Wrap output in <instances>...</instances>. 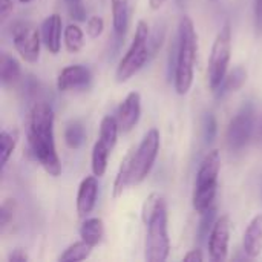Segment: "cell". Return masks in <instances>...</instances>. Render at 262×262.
<instances>
[{
    "label": "cell",
    "instance_id": "cell-8",
    "mask_svg": "<svg viewBox=\"0 0 262 262\" xmlns=\"http://www.w3.org/2000/svg\"><path fill=\"white\" fill-rule=\"evenodd\" d=\"M161 146V137L158 129L152 127L146 132L143 137L140 146L134 152V161H132V186L141 184L147 175L150 173L160 152Z\"/></svg>",
    "mask_w": 262,
    "mask_h": 262
},
{
    "label": "cell",
    "instance_id": "cell-9",
    "mask_svg": "<svg viewBox=\"0 0 262 262\" xmlns=\"http://www.w3.org/2000/svg\"><path fill=\"white\" fill-rule=\"evenodd\" d=\"M255 134V107L252 101H246L227 127V146L232 152L243 150Z\"/></svg>",
    "mask_w": 262,
    "mask_h": 262
},
{
    "label": "cell",
    "instance_id": "cell-24",
    "mask_svg": "<svg viewBox=\"0 0 262 262\" xmlns=\"http://www.w3.org/2000/svg\"><path fill=\"white\" fill-rule=\"evenodd\" d=\"M17 141H18V132L15 129L12 130H8V129H3L2 134H0V147H2V167L5 169L9 158L12 157L14 150H15V146H17Z\"/></svg>",
    "mask_w": 262,
    "mask_h": 262
},
{
    "label": "cell",
    "instance_id": "cell-28",
    "mask_svg": "<svg viewBox=\"0 0 262 262\" xmlns=\"http://www.w3.org/2000/svg\"><path fill=\"white\" fill-rule=\"evenodd\" d=\"M17 212V203L12 198H6L2 203L0 207V229H6L9 226V223L14 220V215Z\"/></svg>",
    "mask_w": 262,
    "mask_h": 262
},
{
    "label": "cell",
    "instance_id": "cell-35",
    "mask_svg": "<svg viewBox=\"0 0 262 262\" xmlns=\"http://www.w3.org/2000/svg\"><path fill=\"white\" fill-rule=\"evenodd\" d=\"M166 2H167V0H149V6H150V9L157 11V9L163 8Z\"/></svg>",
    "mask_w": 262,
    "mask_h": 262
},
{
    "label": "cell",
    "instance_id": "cell-1",
    "mask_svg": "<svg viewBox=\"0 0 262 262\" xmlns=\"http://www.w3.org/2000/svg\"><path fill=\"white\" fill-rule=\"evenodd\" d=\"M28 143L35 161L51 175L61 173V163L55 147L54 111L46 101H37L31 107L28 120Z\"/></svg>",
    "mask_w": 262,
    "mask_h": 262
},
{
    "label": "cell",
    "instance_id": "cell-15",
    "mask_svg": "<svg viewBox=\"0 0 262 262\" xmlns=\"http://www.w3.org/2000/svg\"><path fill=\"white\" fill-rule=\"evenodd\" d=\"M64 32L63 29V21L58 14H51L46 17L41 23V40L46 46V49L51 54H58L61 49V34Z\"/></svg>",
    "mask_w": 262,
    "mask_h": 262
},
{
    "label": "cell",
    "instance_id": "cell-36",
    "mask_svg": "<svg viewBox=\"0 0 262 262\" xmlns=\"http://www.w3.org/2000/svg\"><path fill=\"white\" fill-rule=\"evenodd\" d=\"M255 137H256V141L262 144V118H261V121H259V124H258V127H256Z\"/></svg>",
    "mask_w": 262,
    "mask_h": 262
},
{
    "label": "cell",
    "instance_id": "cell-16",
    "mask_svg": "<svg viewBox=\"0 0 262 262\" xmlns=\"http://www.w3.org/2000/svg\"><path fill=\"white\" fill-rule=\"evenodd\" d=\"M243 249L244 253L252 259L258 258L262 253V213L256 215L247 226L244 232Z\"/></svg>",
    "mask_w": 262,
    "mask_h": 262
},
{
    "label": "cell",
    "instance_id": "cell-2",
    "mask_svg": "<svg viewBox=\"0 0 262 262\" xmlns=\"http://www.w3.org/2000/svg\"><path fill=\"white\" fill-rule=\"evenodd\" d=\"M141 218L146 226V261L164 262L170 253V239L167 233V207L163 195L154 192L146 198Z\"/></svg>",
    "mask_w": 262,
    "mask_h": 262
},
{
    "label": "cell",
    "instance_id": "cell-32",
    "mask_svg": "<svg viewBox=\"0 0 262 262\" xmlns=\"http://www.w3.org/2000/svg\"><path fill=\"white\" fill-rule=\"evenodd\" d=\"M8 261L9 262H28L29 261V255L26 253L25 249H14L9 255H8Z\"/></svg>",
    "mask_w": 262,
    "mask_h": 262
},
{
    "label": "cell",
    "instance_id": "cell-5",
    "mask_svg": "<svg viewBox=\"0 0 262 262\" xmlns=\"http://www.w3.org/2000/svg\"><path fill=\"white\" fill-rule=\"evenodd\" d=\"M152 48H150V29L149 25L144 20H140L135 28V35L132 40V45L129 46L124 57L120 60L115 72V78L118 83H124L130 80L135 74H138L144 64L152 57Z\"/></svg>",
    "mask_w": 262,
    "mask_h": 262
},
{
    "label": "cell",
    "instance_id": "cell-13",
    "mask_svg": "<svg viewBox=\"0 0 262 262\" xmlns=\"http://www.w3.org/2000/svg\"><path fill=\"white\" fill-rule=\"evenodd\" d=\"M141 117V95L137 91H132L126 95L117 111V121L121 134L130 132L140 121Z\"/></svg>",
    "mask_w": 262,
    "mask_h": 262
},
{
    "label": "cell",
    "instance_id": "cell-14",
    "mask_svg": "<svg viewBox=\"0 0 262 262\" xmlns=\"http://www.w3.org/2000/svg\"><path fill=\"white\" fill-rule=\"evenodd\" d=\"M98 198V177L97 175H91L86 177L80 186H78V192H77V213L78 216L84 218L88 216L97 203Z\"/></svg>",
    "mask_w": 262,
    "mask_h": 262
},
{
    "label": "cell",
    "instance_id": "cell-3",
    "mask_svg": "<svg viewBox=\"0 0 262 262\" xmlns=\"http://www.w3.org/2000/svg\"><path fill=\"white\" fill-rule=\"evenodd\" d=\"M198 52V35L195 25L189 15L180 20L178 26V43L175 55V74L173 83L175 91L180 95L189 94L195 77V60Z\"/></svg>",
    "mask_w": 262,
    "mask_h": 262
},
{
    "label": "cell",
    "instance_id": "cell-6",
    "mask_svg": "<svg viewBox=\"0 0 262 262\" xmlns=\"http://www.w3.org/2000/svg\"><path fill=\"white\" fill-rule=\"evenodd\" d=\"M230 57H232V26H230V23H226L220 29V32L212 45L210 55H209L207 78H209L210 91L216 92L220 89V86L223 84V81L227 75Z\"/></svg>",
    "mask_w": 262,
    "mask_h": 262
},
{
    "label": "cell",
    "instance_id": "cell-20",
    "mask_svg": "<svg viewBox=\"0 0 262 262\" xmlns=\"http://www.w3.org/2000/svg\"><path fill=\"white\" fill-rule=\"evenodd\" d=\"M80 238L92 247L101 244L104 238V223L100 218H88L80 227Z\"/></svg>",
    "mask_w": 262,
    "mask_h": 262
},
{
    "label": "cell",
    "instance_id": "cell-23",
    "mask_svg": "<svg viewBox=\"0 0 262 262\" xmlns=\"http://www.w3.org/2000/svg\"><path fill=\"white\" fill-rule=\"evenodd\" d=\"M92 246L88 244L86 241H77L74 244H71L60 256L58 261L61 262H77V261H84L91 256L92 253Z\"/></svg>",
    "mask_w": 262,
    "mask_h": 262
},
{
    "label": "cell",
    "instance_id": "cell-37",
    "mask_svg": "<svg viewBox=\"0 0 262 262\" xmlns=\"http://www.w3.org/2000/svg\"><path fill=\"white\" fill-rule=\"evenodd\" d=\"M18 2H21V3H29V2H32V0H18Z\"/></svg>",
    "mask_w": 262,
    "mask_h": 262
},
{
    "label": "cell",
    "instance_id": "cell-27",
    "mask_svg": "<svg viewBox=\"0 0 262 262\" xmlns=\"http://www.w3.org/2000/svg\"><path fill=\"white\" fill-rule=\"evenodd\" d=\"M216 134H218V123H216V118H215V115H213L212 112H206L204 117H203V137H204L206 144L213 143Z\"/></svg>",
    "mask_w": 262,
    "mask_h": 262
},
{
    "label": "cell",
    "instance_id": "cell-7",
    "mask_svg": "<svg viewBox=\"0 0 262 262\" xmlns=\"http://www.w3.org/2000/svg\"><path fill=\"white\" fill-rule=\"evenodd\" d=\"M118 134H120V127H118L117 117L106 115L100 123V134L94 144L92 157H91L92 173L97 175L98 178L106 173L109 157L117 144Z\"/></svg>",
    "mask_w": 262,
    "mask_h": 262
},
{
    "label": "cell",
    "instance_id": "cell-18",
    "mask_svg": "<svg viewBox=\"0 0 262 262\" xmlns=\"http://www.w3.org/2000/svg\"><path fill=\"white\" fill-rule=\"evenodd\" d=\"M112 5V25L118 40H123L129 25V0H111Z\"/></svg>",
    "mask_w": 262,
    "mask_h": 262
},
{
    "label": "cell",
    "instance_id": "cell-4",
    "mask_svg": "<svg viewBox=\"0 0 262 262\" xmlns=\"http://www.w3.org/2000/svg\"><path fill=\"white\" fill-rule=\"evenodd\" d=\"M220 170H221V154L218 149H213L203 158L195 180L192 204L195 212L200 215L209 210L215 203L216 192H218Z\"/></svg>",
    "mask_w": 262,
    "mask_h": 262
},
{
    "label": "cell",
    "instance_id": "cell-22",
    "mask_svg": "<svg viewBox=\"0 0 262 262\" xmlns=\"http://www.w3.org/2000/svg\"><path fill=\"white\" fill-rule=\"evenodd\" d=\"M63 41L66 49L71 54H77L83 49L84 46V34L83 29L77 25V23H71L64 28L63 32Z\"/></svg>",
    "mask_w": 262,
    "mask_h": 262
},
{
    "label": "cell",
    "instance_id": "cell-19",
    "mask_svg": "<svg viewBox=\"0 0 262 262\" xmlns=\"http://www.w3.org/2000/svg\"><path fill=\"white\" fill-rule=\"evenodd\" d=\"M247 75H249V74H247V69H246L244 66H236V68H233V71L227 72V75H226L223 84H221L220 89L215 92L216 97H218V98H223V97H226V95H229V94H232V92H238V91L246 84Z\"/></svg>",
    "mask_w": 262,
    "mask_h": 262
},
{
    "label": "cell",
    "instance_id": "cell-25",
    "mask_svg": "<svg viewBox=\"0 0 262 262\" xmlns=\"http://www.w3.org/2000/svg\"><path fill=\"white\" fill-rule=\"evenodd\" d=\"M86 140V130L84 126L80 121H72L68 124L64 130V143L69 149H78L83 146Z\"/></svg>",
    "mask_w": 262,
    "mask_h": 262
},
{
    "label": "cell",
    "instance_id": "cell-26",
    "mask_svg": "<svg viewBox=\"0 0 262 262\" xmlns=\"http://www.w3.org/2000/svg\"><path fill=\"white\" fill-rule=\"evenodd\" d=\"M216 207L212 206L209 210L201 213V220H200V226H198V239L204 241L206 238H209L215 223H216Z\"/></svg>",
    "mask_w": 262,
    "mask_h": 262
},
{
    "label": "cell",
    "instance_id": "cell-34",
    "mask_svg": "<svg viewBox=\"0 0 262 262\" xmlns=\"http://www.w3.org/2000/svg\"><path fill=\"white\" fill-rule=\"evenodd\" d=\"M203 259H204V256H203L200 249H193V250H190V252H187L184 255V261L187 262H201Z\"/></svg>",
    "mask_w": 262,
    "mask_h": 262
},
{
    "label": "cell",
    "instance_id": "cell-11",
    "mask_svg": "<svg viewBox=\"0 0 262 262\" xmlns=\"http://www.w3.org/2000/svg\"><path fill=\"white\" fill-rule=\"evenodd\" d=\"M230 218L223 215L216 220L210 235H209V253L210 259L215 262H223L229 255V243H230Z\"/></svg>",
    "mask_w": 262,
    "mask_h": 262
},
{
    "label": "cell",
    "instance_id": "cell-17",
    "mask_svg": "<svg viewBox=\"0 0 262 262\" xmlns=\"http://www.w3.org/2000/svg\"><path fill=\"white\" fill-rule=\"evenodd\" d=\"M134 152L135 149H130L126 157L123 158L120 169L117 172L115 181H114V189H112V196L117 200L123 195L127 186H132V161H134Z\"/></svg>",
    "mask_w": 262,
    "mask_h": 262
},
{
    "label": "cell",
    "instance_id": "cell-29",
    "mask_svg": "<svg viewBox=\"0 0 262 262\" xmlns=\"http://www.w3.org/2000/svg\"><path fill=\"white\" fill-rule=\"evenodd\" d=\"M104 31V20L98 15H92L88 18L86 23V32L91 38H98Z\"/></svg>",
    "mask_w": 262,
    "mask_h": 262
},
{
    "label": "cell",
    "instance_id": "cell-31",
    "mask_svg": "<svg viewBox=\"0 0 262 262\" xmlns=\"http://www.w3.org/2000/svg\"><path fill=\"white\" fill-rule=\"evenodd\" d=\"M253 15H255V28L258 34H262V0H255Z\"/></svg>",
    "mask_w": 262,
    "mask_h": 262
},
{
    "label": "cell",
    "instance_id": "cell-10",
    "mask_svg": "<svg viewBox=\"0 0 262 262\" xmlns=\"http://www.w3.org/2000/svg\"><path fill=\"white\" fill-rule=\"evenodd\" d=\"M12 43L18 55L28 63H37L40 58V32L28 20H20L12 26Z\"/></svg>",
    "mask_w": 262,
    "mask_h": 262
},
{
    "label": "cell",
    "instance_id": "cell-12",
    "mask_svg": "<svg viewBox=\"0 0 262 262\" xmlns=\"http://www.w3.org/2000/svg\"><path fill=\"white\" fill-rule=\"evenodd\" d=\"M92 81V72L88 66L71 64L61 69L57 78V89L60 92L83 91L88 89Z\"/></svg>",
    "mask_w": 262,
    "mask_h": 262
},
{
    "label": "cell",
    "instance_id": "cell-38",
    "mask_svg": "<svg viewBox=\"0 0 262 262\" xmlns=\"http://www.w3.org/2000/svg\"><path fill=\"white\" fill-rule=\"evenodd\" d=\"M78 2H81V0H78Z\"/></svg>",
    "mask_w": 262,
    "mask_h": 262
},
{
    "label": "cell",
    "instance_id": "cell-30",
    "mask_svg": "<svg viewBox=\"0 0 262 262\" xmlns=\"http://www.w3.org/2000/svg\"><path fill=\"white\" fill-rule=\"evenodd\" d=\"M68 3H69V14H71L72 18L80 20V21L86 20V9H84L81 2H78V0H68Z\"/></svg>",
    "mask_w": 262,
    "mask_h": 262
},
{
    "label": "cell",
    "instance_id": "cell-33",
    "mask_svg": "<svg viewBox=\"0 0 262 262\" xmlns=\"http://www.w3.org/2000/svg\"><path fill=\"white\" fill-rule=\"evenodd\" d=\"M12 11H14L12 0H0V17H2V21L8 20V17L12 14Z\"/></svg>",
    "mask_w": 262,
    "mask_h": 262
},
{
    "label": "cell",
    "instance_id": "cell-21",
    "mask_svg": "<svg viewBox=\"0 0 262 262\" xmlns=\"http://www.w3.org/2000/svg\"><path fill=\"white\" fill-rule=\"evenodd\" d=\"M21 75L20 63L9 54L3 52L0 55V81L3 86H12L18 81Z\"/></svg>",
    "mask_w": 262,
    "mask_h": 262
}]
</instances>
